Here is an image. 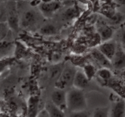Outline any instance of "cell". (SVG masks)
<instances>
[{"mask_svg": "<svg viewBox=\"0 0 125 117\" xmlns=\"http://www.w3.org/2000/svg\"><path fill=\"white\" fill-rule=\"evenodd\" d=\"M5 6L6 11V21L10 30L17 31L20 25L19 14L17 4L15 1H8L6 2Z\"/></svg>", "mask_w": 125, "mask_h": 117, "instance_id": "3957f363", "label": "cell"}, {"mask_svg": "<svg viewBox=\"0 0 125 117\" xmlns=\"http://www.w3.org/2000/svg\"><path fill=\"white\" fill-rule=\"evenodd\" d=\"M77 70L71 64H66L63 67L58 79L56 81V87L64 90L67 88H71L73 85V81Z\"/></svg>", "mask_w": 125, "mask_h": 117, "instance_id": "7a4b0ae2", "label": "cell"}, {"mask_svg": "<svg viewBox=\"0 0 125 117\" xmlns=\"http://www.w3.org/2000/svg\"><path fill=\"white\" fill-rule=\"evenodd\" d=\"M62 69H63V67H61L60 65H58V66H55L50 71V75H51L52 79H55L56 81L62 72Z\"/></svg>", "mask_w": 125, "mask_h": 117, "instance_id": "d6986e66", "label": "cell"}, {"mask_svg": "<svg viewBox=\"0 0 125 117\" xmlns=\"http://www.w3.org/2000/svg\"><path fill=\"white\" fill-rule=\"evenodd\" d=\"M25 1H33V0H25Z\"/></svg>", "mask_w": 125, "mask_h": 117, "instance_id": "f1b7e54d", "label": "cell"}, {"mask_svg": "<svg viewBox=\"0 0 125 117\" xmlns=\"http://www.w3.org/2000/svg\"><path fill=\"white\" fill-rule=\"evenodd\" d=\"M0 117H10L8 114H6L4 113H0Z\"/></svg>", "mask_w": 125, "mask_h": 117, "instance_id": "484cf974", "label": "cell"}, {"mask_svg": "<svg viewBox=\"0 0 125 117\" xmlns=\"http://www.w3.org/2000/svg\"><path fill=\"white\" fill-rule=\"evenodd\" d=\"M37 20V15L33 10L24 12L20 20V25L22 27L28 28L34 25Z\"/></svg>", "mask_w": 125, "mask_h": 117, "instance_id": "30bf717a", "label": "cell"}, {"mask_svg": "<svg viewBox=\"0 0 125 117\" xmlns=\"http://www.w3.org/2000/svg\"><path fill=\"white\" fill-rule=\"evenodd\" d=\"M75 14H76V12L75 9L73 8H69L66 11L64 14V16L66 19H71L74 17Z\"/></svg>", "mask_w": 125, "mask_h": 117, "instance_id": "7402d4cb", "label": "cell"}, {"mask_svg": "<svg viewBox=\"0 0 125 117\" xmlns=\"http://www.w3.org/2000/svg\"><path fill=\"white\" fill-rule=\"evenodd\" d=\"M112 68L117 71L125 69V52L118 44L115 55L111 60Z\"/></svg>", "mask_w": 125, "mask_h": 117, "instance_id": "8992f818", "label": "cell"}, {"mask_svg": "<svg viewBox=\"0 0 125 117\" xmlns=\"http://www.w3.org/2000/svg\"><path fill=\"white\" fill-rule=\"evenodd\" d=\"M39 99L37 97H31L28 102V117H37L39 110Z\"/></svg>", "mask_w": 125, "mask_h": 117, "instance_id": "7c38bea8", "label": "cell"}, {"mask_svg": "<svg viewBox=\"0 0 125 117\" xmlns=\"http://www.w3.org/2000/svg\"><path fill=\"white\" fill-rule=\"evenodd\" d=\"M120 45L123 50L125 52V29L123 28L120 31Z\"/></svg>", "mask_w": 125, "mask_h": 117, "instance_id": "603a6c76", "label": "cell"}, {"mask_svg": "<svg viewBox=\"0 0 125 117\" xmlns=\"http://www.w3.org/2000/svg\"><path fill=\"white\" fill-rule=\"evenodd\" d=\"M66 117H90V114L86 110L78 111V112H69Z\"/></svg>", "mask_w": 125, "mask_h": 117, "instance_id": "ffe728a7", "label": "cell"}, {"mask_svg": "<svg viewBox=\"0 0 125 117\" xmlns=\"http://www.w3.org/2000/svg\"><path fill=\"white\" fill-rule=\"evenodd\" d=\"M118 44L114 39H110L107 41L103 42L98 47V50L110 61L112 59L117 49Z\"/></svg>", "mask_w": 125, "mask_h": 117, "instance_id": "5b68a950", "label": "cell"}, {"mask_svg": "<svg viewBox=\"0 0 125 117\" xmlns=\"http://www.w3.org/2000/svg\"><path fill=\"white\" fill-rule=\"evenodd\" d=\"M3 3V0H0V4H1V3Z\"/></svg>", "mask_w": 125, "mask_h": 117, "instance_id": "83f0119b", "label": "cell"}, {"mask_svg": "<svg viewBox=\"0 0 125 117\" xmlns=\"http://www.w3.org/2000/svg\"><path fill=\"white\" fill-rule=\"evenodd\" d=\"M67 110L69 112L86 110L87 102L83 90L71 88L66 91Z\"/></svg>", "mask_w": 125, "mask_h": 117, "instance_id": "6da1fadb", "label": "cell"}, {"mask_svg": "<svg viewBox=\"0 0 125 117\" xmlns=\"http://www.w3.org/2000/svg\"><path fill=\"white\" fill-rule=\"evenodd\" d=\"M89 84V79L85 72L81 69L77 70L73 81V87L83 90L86 88Z\"/></svg>", "mask_w": 125, "mask_h": 117, "instance_id": "9c48e42d", "label": "cell"}, {"mask_svg": "<svg viewBox=\"0 0 125 117\" xmlns=\"http://www.w3.org/2000/svg\"><path fill=\"white\" fill-rule=\"evenodd\" d=\"M98 31L103 42L112 39V37L114 34V30H112V28H111L108 25H104V24L99 25V27L98 28Z\"/></svg>", "mask_w": 125, "mask_h": 117, "instance_id": "5bb4252c", "label": "cell"}, {"mask_svg": "<svg viewBox=\"0 0 125 117\" xmlns=\"http://www.w3.org/2000/svg\"><path fill=\"white\" fill-rule=\"evenodd\" d=\"M92 117H109V107H99L94 111Z\"/></svg>", "mask_w": 125, "mask_h": 117, "instance_id": "ac0fdd59", "label": "cell"}, {"mask_svg": "<svg viewBox=\"0 0 125 117\" xmlns=\"http://www.w3.org/2000/svg\"><path fill=\"white\" fill-rule=\"evenodd\" d=\"M6 21V11L5 3L0 4V23Z\"/></svg>", "mask_w": 125, "mask_h": 117, "instance_id": "44dd1931", "label": "cell"}, {"mask_svg": "<svg viewBox=\"0 0 125 117\" xmlns=\"http://www.w3.org/2000/svg\"><path fill=\"white\" fill-rule=\"evenodd\" d=\"M37 117H50V115H49V113H48L47 111L46 110L45 108L42 110L40 112L38 113V116Z\"/></svg>", "mask_w": 125, "mask_h": 117, "instance_id": "cb8c5ba5", "label": "cell"}, {"mask_svg": "<svg viewBox=\"0 0 125 117\" xmlns=\"http://www.w3.org/2000/svg\"><path fill=\"white\" fill-rule=\"evenodd\" d=\"M118 4L121 6H125V0H115Z\"/></svg>", "mask_w": 125, "mask_h": 117, "instance_id": "d4e9b609", "label": "cell"}, {"mask_svg": "<svg viewBox=\"0 0 125 117\" xmlns=\"http://www.w3.org/2000/svg\"><path fill=\"white\" fill-rule=\"evenodd\" d=\"M14 44L6 39L0 42V59L9 56L14 51Z\"/></svg>", "mask_w": 125, "mask_h": 117, "instance_id": "4fadbf2b", "label": "cell"}, {"mask_svg": "<svg viewBox=\"0 0 125 117\" xmlns=\"http://www.w3.org/2000/svg\"><path fill=\"white\" fill-rule=\"evenodd\" d=\"M56 29L54 25L52 24H47L43 26L40 29V33L42 35L50 36L56 33Z\"/></svg>", "mask_w": 125, "mask_h": 117, "instance_id": "e0dca14e", "label": "cell"}, {"mask_svg": "<svg viewBox=\"0 0 125 117\" xmlns=\"http://www.w3.org/2000/svg\"><path fill=\"white\" fill-rule=\"evenodd\" d=\"M60 8V4L56 1H50L42 2L39 6V8L42 14L46 17H50L54 14Z\"/></svg>", "mask_w": 125, "mask_h": 117, "instance_id": "ba28073f", "label": "cell"}, {"mask_svg": "<svg viewBox=\"0 0 125 117\" xmlns=\"http://www.w3.org/2000/svg\"><path fill=\"white\" fill-rule=\"evenodd\" d=\"M91 55L96 62L101 66L104 67V69H110L112 68L111 61L108 60L98 49H94L92 52Z\"/></svg>", "mask_w": 125, "mask_h": 117, "instance_id": "8fae6325", "label": "cell"}, {"mask_svg": "<svg viewBox=\"0 0 125 117\" xmlns=\"http://www.w3.org/2000/svg\"><path fill=\"white\" fill-rule=\"evenodd\" d=\"M45 108L50 117H66L64 112L54 106L51 101L47 103Z\"/></svg>", "mask_w": 125, "mask_h": 117, "instance_id": "9a60e30c", "label": "cell"}, {"mask_svg": "<svg viewBox=\"0 0 125 117\" xmlns=\"http://www.w3.org/2000/svg\"><path fill=\"white\" fill-rule=\"evenodd\" d=\"M51 102L56 107L65 112L67 110L66 91L56 88L51 94Z\"/></svg>", "mask_w": 125, "mask_h": 117, "instance_id": "277c9868", "label": "cell"}, {"mask_svg": "<svg viewBox=\"0 0 125 117\" xmlns=\"http://www.w3.org/2000/svg\"><path fill=\"white\" fill-rule=\"evenodd\" d=\"M109 117H125V100L120 99L109 108Z\"/></svg>", "mask_w": 125, "mask_h": 117, "instance_id": "52a82bcc", "label": "cell"}, {"mask_svg": "<svg viewBox=\"0 0 125 117\" xmlns=\"http://www.w3.org/2000/svg\"><path fill=\"white\" fill-rule=\"evenodd\" d=\"M10 30L7 21L0 23V42L6 39Z\"/></svg>", "mask_w": 125, "mask_h": 117, "instance_id": "2e32d148", "label": "cell"}, {"mask_svg": "<svg viewBox=\"0 0 125 117\" xmlns=\"http://www.w3.org/2000/svg\"><path fill=\"white\" fill-rule=\"evenodd\" d=\"M123 28L125 29V20L124 21V23H123Z\"/></svg>", "mask_w": 125, "mask_h": 117, "instance_id": "4316f807", "label": "cell"}]
</instances>
